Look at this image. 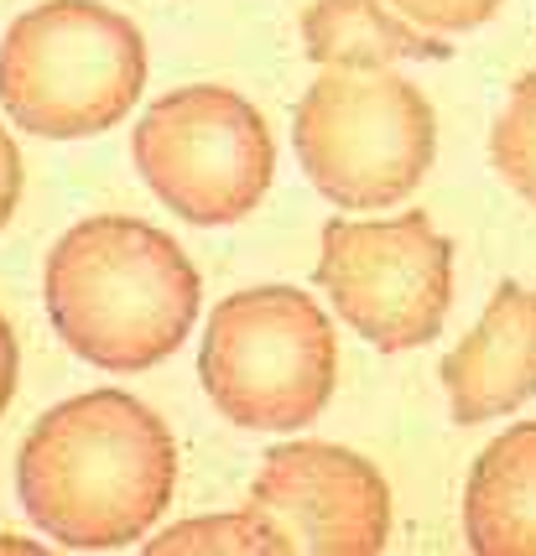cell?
<instances>
[{"mask_svg": "<svg viewBox=\"0 0 536 556\" xmlns=\"http://www.w3.org/2000/svg\"><path fill=\"white\" fill-rule=\"evenodd\" d=\"M177 442L147 401L89 390L52 406L22 442L16 500L37 531L68 552H121L147 541L172 505Z\"/></svg>", "mask_w": 536, "mask_h": 556, "instance_id": "6da1fadb", "label": "cell"}, {"mask_svg": "<svg viewBox=\"0 0 536 556\" xmlns=\"http://www.w3.org/2000/svg\"><path fill=\"white\" fill-rule=\"evenodd\" d=\"M42 296L58 339L104 375H147L198 323L203 281L188 250L147 218L99 214L48 250Z\"/></svg>", "mask_w": 536, "mask_h": 556, "instance_id": "7a4b0ae2", "label": "cell"}, {"mask_svg": "<svg viewBox=\"0 0 536 556\" xmlns=\"http://www.w3.org/2000/svg\"><path fill=\"white\" fill-rule=\"evenodd\" d=\"M147 37L104 0H42L0 42V104L26 136L84 141L121 125L147 89Z\"/></svg>", "mask_w": 536, "mask_h": 556, "instance_id": "3957f363", "label": "cell"}, {"mask_svg": "<svg viewBox=\"0 0 536 556\" xmlns=\"http://www.w3.org/2000/svg\"><path fill=\"white\" fill-rule=\"evenodd\" d=\"M198 380L245 432L308 427L339 380V339L302 287H245L209 313Z\"/></svg>", "mask_w": 536, "mask_h": 556, "instance_id": "277c9868", "label": "cell"}, {"mask_svg": "<svg viewBox=\"0 0 536 556\" xmlns=\"http://www.w3.org/2000/svg\"><path fill=\"white\" fill-rule=\"evenodd\" d=\"M292 141L334 208H396L433 172L438 121L396 68H323L297 104Z\"/></svg>", "mask_w": 536, "mask_h": 556, "instance_id": "5b68a950", "label": "cell"}, {"mask_svg": "<svg viewBox=\"0 0 536 556\" xmlns=\"http://www.w3.org/2000/svg\"><path fill=\"white\" fill-rule=\"evenodd\" d=\"M130 156L157 203L198 229L245 218L276 182L266 115L224 84H188L162 94L136 125Z\"/></svg>", "mask_w": 536, "mask_h": 556, "instance_id": "8992f818", "label": "cell"}, {"mask_svg": "<svg viewBox=\"0 0 536 556\" xmlns=\"http://www.w3.org/2000/svg\"><path fill=\"white\" fill-rule=\"evenodd\" d=\"M313 281L365 343L407 354L433 343L448 323L453 244L422 208L396 218H328Z\"/></svg>", "mask_w": 536, "mask_h": 556, "instance_id": "52a82bcc", "label": "cell"}, {"mask_svg": "<svg viewBox=\"0 0 536 556\" xmlns=\"http://www.w3.org/2000/svg\"><path fill=\"white\" fill-rule=\"evenodd\" d=\"M250 505L313 556H375L390 541V484L339 442L271 447L250 479Z\"/></svg>", "mask_w": 536, "mask_h": 556, "instance_id": "ba28073f", "label": "cell"}, {"mask_svg": "<svg viewBox=\"0 0 536 556\" xmlns=\"http://www.w3.org/2000/svg\"><path fill=\"white\" fill-rule=\"evenodd\" d=\"M438 375L459 427L521 412L536 395V287L500 281Z\"/></svg>", "mask_w": 536, "mask_h": 556, "instance_id": "9c48e42d", "label": "cell"}, {"mask_svg": "<svg viewBox=\"0 0 536 556\" xmlns=\"http://www.w3.org/2000/svg\"><path fill=\"white\" fill-rule=\"evenodd\" d=\"M474 556H536V421H515L474 458L463 489Z\"/></svg>", "mask_w": 536, "mask_h": 556, "instance_id": "30bf717a", "label": "cell"}, {"mask_svg": "<svg viewBox=\"0 0 536 556\" xmlns=\"http://www.w3.org/2000/svg\"><path fill=\"white\" fill-rule=\"evenodd\" d=\"M302 48L317 68H396L453 52L438 31L401 22L386 0H313L302 16Z\"/></svg>", "mask_w": 536, "mask_h": 556, "instance_id": "8fae6325", "label": "cell"}, {"mask_svg": "<svg viewBox=\"0 0 536 556\" xmlns=\"http://www.w3.org/2000/svg\"><path fill=\"white\" fill-rule=\"evenodd\" d=\"M141 546H147V556H292V541L255 505L235 509V515L183 520V526L151 535Z\"/></svg>", "mask_w": 536, "mask_h": 556, "instance_id": "7c38bea8", "label": "cell"}, {"mask_svg": "<svg viewBox=\"0 0 536 556\" xmlns=\"http://www.w3.org/2000/svg\"><path fill=\"white\" fill-rule=\"evenodd\" d=\"M489 162L500 182L536 208V73L515 78L506 110L489 125Z\"/></svg>", "mask_w": 536, "mask_h": 556, "instance_id": "4fadbf2b", "label": "cell"}, {"mask_svg": "<svg viewBox=\"0 0 536 556\" xmlns=\"http://www.w3.org/2000/svg\"><path fill=\"white\" fill-rule=\"evenodd\" d=\"M407 22L427 26V31H438V37H459V31H474V26H485L506 0H390Z\"/></svg>", "mask_w": 536, "mask_h": 556, "instance_id": "5bb4252c", "label": "cell"}, {"mask_svg": "<svg viewBox=\"0 0 536 556\" xmlns=\"http://www.w3.org/2000/svg\"><path fill=\"white\" fill-rule=\"evenodd\" d=\"M22 188H26L22 151H16V141H11V130L0 125V229L11 224L16 208H22Z\"/></svg>", "mask_w": 536, "mask_h": 556, "instance_id": "9a60e30c", "label": "cell"}, {"mask_svg": "<svg viewBox=\"0 0 536 556\" xmlns=\"http://www.w3.org/2000/svg\"><path fill=\"white\" fill-rule=\"evenodd\" d=\"M16 375H22V349H16V333H11V323L0 317V416H5L11 395H16Z\"/></svg>", "mask_w": 536, "mask_h": 556, "instance_id": "2e32d148", "label": "cell"}, {"mask_svg": "<svg viewBox=\"0 0 536 556\" xmlns=\"http://www.w3.org/2000/svg\"><path fill=\"white\" fill-rule=\"evenodd\" d=\"M0 552H42L37 541H16V535H0Z\"/></svg>", "mask_w": 536, "mask_h": 556, "instance_id": "e0dca14e", "label": "cell"}]
</instances>
